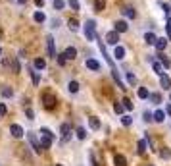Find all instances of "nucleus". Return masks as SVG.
Here are the masks:
<instances>
[{"mask_svg":"<svg viewBox=\"0 0 171 166\" xmlns=\"http://www.w3.org/2000/svg\"><path fill=\"white\" fill-rule=\"evenodd\" d=\"M85 37L88 41L96 39V21L94 19H87V23H85Z\"/></svg>","mask_w":171,"mask_h":166,"instance_id":"obj_1","label":"nucleus"},{"mask_svg":"<svg viewBox=\"0 0 171 166\" xmlns=\"http://www.w3.org/2000/svg\"><path fill=\"white\" fill-rule=\"evenodd\" d=\"M56 103H58V101H56V97L52 95V93H44L42 95V104H44V108H48V110H54L56 108Z\"/></svg>","mask_w":171,"mask_h":166,"instance_id":"obj_2","label":"nucleus"},{"mask_svg":"<svg viewBox=\"0 0 171 166\" xmlns=\"http://www.w3.org/2000/svg\"><path fill=\"white\" fill-rule=\"evenodd\" d=\"M60 133L64 135L62 143H65V141H69V137H71V126L67 124V122H64V124L60 126Z\"/></svg>","mask_w":171,"mask_h":166,"instance_id":"obj_3","label":"nucleus"},{"mask_svg":"<svg viewBox=\"0 0 171 166\" xmlns=\"http://www.w3.org/2000/svg\"><path fill=\"white\" fill-rule=\"evenodd\" d=\"M52 141H54L52 135H48V133H44V131H40V145H42V149H50Z\"/></svg>","mask_w":171,"mask_h":166,"instance_id":"obj_4","label":"nucleus"},{"mask_svg":"<svg viewBox=\"0 0 171 166\" xmlns=\"http://www.w3.org/2000/svg\"><path fill=\"white\" fill-rule=\"evenodd\" d=\"M29 143H31V147L35 149V153H42V145L37 141V137H35V133H31L29 131Z\"/></svg>","mask_w":171,"mask_h":166,"instance_id":"obj_5","label":"nucleus"},{"mask_svg":"<svg viewBox=\"0 0 171 166\" xmlns=\"http://www.w3.org/2000/svg\"><path fill=\"white\" fill-rule=\"evenodd\" d=\"M117 41H119V33L117 31H110L106 35V43H110V45H113V47L117 45Z\"/></svg>","mask_w":171,"mask_h":166,"instance_id":"obj_6","label":"nucleus"},{"mask_svg":"<svg viewBox=\"0 0 171 166\" xmlns=\"http://www.w3.org/2000/svg\"><path fill=\"white\" fill-rule=\"evenodd\" d=\"M10 133H12L16 139H19V137H23V128L17 126V124H12V128H10Z\"/></svg>","mask_w":171,"mask_h":166,"instance_id":"obj_7","label":"nucleus"},{"mask_svg":"<svg viewBox=\"0 0 171 166\" xmlns=\"http://www.w3.org/2000/svg\"><path fill=\"white\" fill-rule=\"evenodd\" d=\"M64 56H65L67 60H75V58H77V48H75V47H67V48L64 50Z\"/></svg>","mask_w":171,"mask_h":166,"instance_id":"obj_8","label":"nucleus"},{"mask_svg":"<svg viewBox=\"0 0 171 166\" xmlns=\"http://www.w3.org/2000/svg\"><path fill=\"white\" fill-rule=\"evenodd\" d=\"M46 47H48V56H56V47H54V37H46Z\"/></svg>","mask_w":171,"mask_h":166,"instance_id":"obj_9","label":"nucleus"},{"mask_svg":"<svg viewBox=\"0 0 171 166\" xmlns=\"http://www.w3.org/2000/svg\"><path fill=\"white\" fill-rule=\"evenodd\" d=\"M159 83H162V89H171V77L162 73L159 75Z\"/></svg>","mask_w":171,"mask_h":166,"instance_id":"obj_10","label":"nucleus"},{"mask_svg":"<svg viewBox=\"0 0 171 166\" xmlns=\"http://www.w3.org/2000/svg\"><path fill=\"white\" fill-rule=\"evenodd\" d=\"M167 43H169V39H167V37L158 39V41H156V48H158V52H164V50H165V47H167Z\"/></svg>","mask_w":171,"mask_h":166,"instance_id":"obj_11","label":"nucleus"},{"mask_svg":"<svg viewBox=\"0 0 171 166\" xmlns=\"http://www.w3.org/2000/svg\"><path fill=\"white\" fill-rule=\"evenodd\" d=\"M85 64H87V68H88V70H94V72L100 70V64H98V60H94V58H88Z\"/></svg>","mask_w":171,"mask_h":166,"instance_id":"obj_12","label":"nucleus"},{"mask_svg":"<svg viewBox=\"0 0 171 166\" xmlns=\"http://www.w3.org/2000/svg\"><path fill=\"white\" fill-rule=\"evenodd\" d=\"M127 29H129L127 21H121V19H119V21H116V31H117V33H125Z\"/></svg>","mask_w":171,"mask_h":166,"instance_id":"obj_13","label":"nucleus"},{"mask_svg":"<svg viewBox=\"0 0 171 166\" xmlns=\"http://www.w3.org/2000/svg\"><path fill=\"white\" fill-rule=\"evenodd\" d=\"M164 120H165V110H156V112H154V122L162 124Z\"/></svg>","mask_w":171,"mask_h":166,"instance_id":"obj_14","label":"nucleus"},{"mask_svg":"<svg viewBox=\"0 0 171 166\" xmlns=\"http://www.w3.org/2000/svg\"><path fill=\"white\" fill-rule=\"evenodd\" d=\"M123 14H125V18H129V19H135L136 18V12H135L131 6H125L123 8Z\"/></svg>","mask_w":171,"mask_h":166,"instance_id":"obj_15","label":"nucleus"},{"mask_svg":"<svg viewBox=\"0 0 171 166\" xmlns=\"http://www.w3.org/2000/svg\"><path fill=\"white\" fill-rule=\"evenodd\" d=\"M156 41H158V37L154 35V33H146L144 35V43L146 45H156Z\"/></svg>","mask_w":171,"mask_h":166,"instance_id":"obj_16","label":"nucleus"},{"mask_svg":"<svg viewBox=\"0 0 171 166\" xmlns=\"http://www.w3.org/2000/svg\"><path fill=\"white\" fill-rule=\"evenodd\" d=\"M158 60L162 62V66H164V68H169V66H171L169 58H165V54H164V52H158Z\"/></svg>","mask_w":171,"mask_h":166,"instance_id":"obj_17","label":"nucleus"},{"mask_svg":"<svg viewBox=\"0 0 171 166\" xmlns=\"http://www.w3.org/2000/svg\"><path fill=\"white\" fill-rule=\"evenodd\" d=\"M152 68H154V72H156L158 75H162V73H164V66H162V62L152 60Z\"/></svg>","mask_w":171,"mask_h":166,"instance_id":"obj_18","label":"nucleus"},{"mask_svg":"<svg viewBox=\"0 0 171 166\" xmlns=\"http://www.w3.org/2000/svg\"><path fill=\"white\" fill-rule=\"evenodd\" d=\"M29 73H31V77H33V85L37 87V85L40 83V75H39V73H37L35 70H33V68H29Z\"/></svg>","mask_w":171,"mask_h":166,"instance_id":"obj_19","label":"nucleus"},{"mask_svg":"<svg viewBox=\"0 0 171 166\" xmlns=\"http://www.w3.org/2000/svg\"><path fill=\"white\" fill-rule=\"evenodd\" d=\"M88 124H90V128H93V129H100V120L94 118V116L88 118Z\"/></svg>","mask_w":171,"mask_h":166,"instance_id":"obj_20","label":"nucleus"},{"mask_svg":"<svg viewBox=\"0 0 171 166\" xmlns=\"http://www.w3.org/2000/svg\"><path fill=\"white\" fill-rule=\"evenodd\" d=\"M116 58H117V60H123V58H125V48L119 47V45H116Z\"/></svg>","mask_w":171,"mask_h":166,"instance_id":"obj_21","label":"nucleus"},{"mask_svg":"<svg viewBox=\"0 0 171 166\" xmlns=\"http://www.w3.org/2000/svg\"><path fill=\"white\" fill-rule=\"evenodd\" d=\"M35 68L37 70H44V68H46V60H44V58H37L35 60Z\"/></svg>","mask_w":171,"mask_h":166,"instance_id":"obj_22","label":"nucleus"},{"mask_svg":"<svg viewBox=\"0 0 171 166\" xmlns=\"http://www.w3.org/2000/svg\"><path fill=\"white\" fill-rule=\"evenodd\" d=\"M148 98H150L152 104H159V103H162V97H159L158 93H150V97H148Z\"/></svg>","mask_w":171,"mask_h":166,"instance_id":"obj_23","label":"nucleus"},{"mask_svg":"<svg viewBox=\"0 0 171 166\" xmlns=\"http://www.w3.org/2000/svg\"><path fill=\"white\" fill-rule=\"evenodd\" d=\"M33 19H35L37 23H44V19H46V16H44L42 12H35V16H33Z\"/></svg>","mask_w":171,"mask_h":166,"instance_id":"obj_24","label":"nucleus"},{"mask_svg":"<svg viewBox=\"0 0 171 166\" xmlns=\"http://www.w3.org/2000/svg\"><path fill=\"white\" fill-rule=\"evenodd\" d=\"M121 124H123V126H131V124H133V118H131L129 114H121Z\"/></svg>","mask_w":171,"mask_h":166,"instance_id":"obj_25","label":"nucleus"},{"mask_svg":"<svg viewBox=\"0 0 171 166\" xmlns=\"http://www.w3.org/2000/svg\"><path fill=\"white\" fill-rule=\"evenodd\" d=\"M94 8L98 10V12H102V10L106 8V0H94Z\"/></svg>","mask_w":171,"mask_h":166,"instance_id":"obj_26","label":"nucleus"},{"mask_svg":"<svg viewBox=\"0 0 171 166\" xmlns=\"http://www.w3.org/2000/svg\"><path fill=\"white\" fill-rule=\"evenodd\" d=\"M146 145H148V143H146V139H140V141H139V145H136V147H139V154H144V151H146Z\"/></svg>","mask_w":171,"mask_h":166,"instance_id":"obj_27","label":"nucleus"},{"mask_svg":"<svg viewBox=\"0 0 171 166\" xmlns=\"http://www.w3.org/2000/svg\"><path fill=\"white\" fill-rule=\"evenodd\" d=\"M116 166H127V160L121 154H116Z\"/></svg>","mask_w":171,"mask_h":166,"instance_id":"obj_28","label":"nucleus"},{"mask_svg":"<svg viewBox=\"0 0 171 166\" xmlns=\"http://www.w3.org/2000/svg\"><path fill=\"white\" fill-rule=\"evenodd\" d=\"M127 81H129V85H136V75L133 73V72H127Z\"/></svg>","mask_w":171,"mask_h":166,"instance_id":"obj_29","label":"nucleus"},{"mask_svg":"<svg viewBox=\"0 0 171 166\" xmlns=\"http://www.w3.org/2000/svg\"><path fill=\"white\" fill-rule=\"evenodd\" d=\"M75 133H77V137H79V139H87V131H85V128H77Z\"/></svg>","mask_w":171,"mask_h":166,"instance_id":"obj_30","label":"nucleus"},{"mask_svg":"<svg viewBox=\"0 0 171 166\" xmlns=\"http://www.w3.org/2000/svg\"><path fill=\"white\" fill-rule=\"evenodd\" d=\"M139 97H140V98H148V97H150V93H148V89L140 87V89H139Z\"/></svg>","mask_w":171,"mask_h":166,"instance_id":"obj_31","label":"nucleus"},{"mask_svg":"<svg viewBox=\"0 0 171 166\" xmlns=\"http://www.w3.org/2000/svg\"><path fill=\"white\" fill-rule=\"evenodd\" d=\"M2 97H14V91L10 87H2Z\"/></svg>","mask_w":171,"mask_h":166,"instance_id":"obj_32","label":"nucleus"},{"mask_svg":"<svg viewBox=\"0 0 171 166\" xmlns=\"http://www.w3.org/2000/svg\"><path fill=\"white\" fill-rule=\"evenodd\" d=\"M64 6H65L64 0H54V8L56 10H64Z\"/></svg>","mask_w":171,"mask_h":166,"instance_id":"obj_33","label":"nucleus"},{"mask_svg":"<svg viewBox=\"0 0 171 166\" xmlns=\"http://www.w3.org/2000/svg\"><path fill=\"white\" fill-rule=\"evenodd\" d=\"M69 91H71V93H77V91H79V83H77V81H71V83H69Z\"/></svg>","mask_w":171,"mask_h":166,"instance_id":"obj_34","label":"nucleus"},{"mask_svg":"<svg viewBox=\"0 0 171 166\" xmlns=\"http://www.w3.org/2000/svg\"><path fill=\"white\" fill-rule=\"evenodd\" d=\"M165 35H167V39L171 41V19H167V25H165Z\"/></svg>","mask_w":171,"mask_h":166,"instance_id":"obj_35","label":"nucleus"},{"mask_svg":"<svg viewBox=\"0 0 171 166\" xmlns=\"http://www.w3.org/2000/svg\"><path fill=\"white\" fill-rule=\"evenodd\" d=\"M69 29H71V31H77V29H79L77 19H69Z\"/></svg>","mask_w":171,"mask_h":166,"instance_id":"obj_36","label":"nucleus"},{"mask_svg":"<svg viewBox=\"0 0 171 166\" xmlns=\"http://www.w3.org/2000/svg\"><path fill=\"white\" fill-rule=\"evenodd\" d=\"M67 2H69V6H71V8L75 10V12H77L79 8H81V6H79V0H67Z\"/></svg>","mask_w":171,"mask_h":166,"instance_id":"obj_37","label":"nucleus"},{"mask_svg":"<svg viewBox=\"0 0 171 166\" xmlns=\"http://www.w3.org/2000/svg\"><path fill=\"white\" fill-rule=\"evenodd\" d=\"M123 108H127V110H133V103L129 101V98H123Z\"/></svg>","mask_w":171,"mask_h":166,"instance_id":"obj_38","label":"nucleus"},{"mask_svg":"<svg viewBox=\"0 0 171 166\" xmlns=\"http://www.w3.org/2000/svg\"><path fill=\"white\" fill-rule=\"evenodd\" d=\"M12 72H14V73L19 72V62H17V60H12Z\"/></svg>","mask_w":171,"mask_h":166,"instance_id":"obj_39","label":"nucleus"},{"mask_svg":"<svg viewBox=\"0 0 171 166\" xmlns=\"http://www.w3.org/2000/svg\"><path fill=\"white\" fill-rule=\"evenodd\" d=\"M113 110H116V112H117V114H121V112H123V104H119V103H116V104H113Z\"/></svg>","mask_w":171,"mask_h":166,"instance_id":"obj_40","label":"nucleus"},{"mask_svg":"<svg viewBox=\"0 0 171 166\" xmlns=\"http://www.w3.org/2000/svg\"><path fill=\"white\" fill-rule=\"evenodd\" d=\"M56 58H58V64H60V66H64V64H65V60H67V58L64 56V52L60 54V56H56Z\"/></svg>","mask_w":171,"mask_h":166,"instance_id":"obj_41","label":"nucleus"},{"mask_svg":"<svg viewBox=\"0 0 171 166\" xmlns=\"http://www.w3.org/2000/svg\"><path fill=\"white\" fill-rule=\"evenodd\" d=\"M154 120V114H150V112H144V122H152Z\"/></svg>","mask_w":171,"mask_h":166,"instance_id":"obj_42","label":"nucleus"},{"mask_svg":"<svg viewBox=\"0 0 171 166\" xmlns=\"http://www.w3.org/2000/svg\"><path fill=\"white\" fill-rule=\"evenodd\" d=\"M162 158H171V151L164 149V151H162Z\"/></svg>","mask_w":171,"mask_h":166,"instance_id":"obj_43","label":"nucleus"},{"mask_svg":"<svg viewBox=\"0 0 171 166\" xmlns=\"http://www.w3.org/2000/svg\"><path fill=\"white\" fill-rule=\"evenodd\" d=\"M25 116H27L29 120H33V116H35V114H33V110H31V108H27V110H25Z\"/></svg>","mask_w":171,"mask_h":166,"instance_id":"obj_44","label":"nucleus"},{"mask_svg":"<svg viewBox=\"0 0 171 166\" xmlns=\"http://www.w3.org/2000/svg\"><path fill=\"white\" fill-rule=\"evenodd\" d=\"M162 8H164V12H165V14H167V16H169V14H171V8H169V6H167V4H162Z\"/></svg>","mask_w":171,"mask_h":166,"instance_id":"obj_45","label":"nucleus"},{"mask_svg":"<svg viewBox=\"0 0 171 166\" xmlns=\"http://www.w3.org/2000/svg\"><path fill=\"white\" fill-rule=\"evenodd\" d=\"M35 4H37V8H42L44 6V0H35Z\"/></svg>","mask_w":171,"mask_h":166,"instance_id":"obj_46","label":"nucleus"},{"mask_svg":"<svg viewBox=\"0 0 171 166\" xmlns=\"http://www.w3.org/2000/svg\"><path fill=\"white\" fill-rule=\"evenodd\" d=\"M4 114H6V106L0 104V116H4Z\"/></svg>","mask_w":171,"mask_h":166,"instance_id":"obj_47","label":"nucleus"},{"mask_svg":"<svg viewBox=\"0 0 171 166\" xmlns=\"http://www.w3.org/2000/svg\"><path fill=\"white\" fill-rule=\"evenodd\" d=\"M165 114H167V116H171V104H167V106H165Z\"/></svg>","mask_w":171,"mask_h":166,"instance_id":"obj_48","label":"nucleus"},{"mask_svg":"<svg viewBox=\"0 0 171 166\" xmlns=\"http://www.w3.org/2000/svg\"><path fill=\"white\" fill-rule=\"evenodd\" d=\"M19 2H21V4H25V0H19Z\"/></svg>","mask_w":171,"mask_h":166,"instance_id":"obj_49","label":"nucleus"},{"mask_svg":"<svg viewBox=\"0 0 171 166\" xmlns=\"http://www.w3.org/2000/svg\"><path fill=\"white\" fill-rule=\"evenodd\" d=\"M0 56H2V50H0Z\"/></svg>","mask_w":171,"mask_h":166,"instance_id":"obj_50","label":"nucleus"},{"mask_svg":"<svg viewBox=\"0 0 171 166\" xmlns=\"http://www.w3.org/2000/svg\"><path fill=\"white\" fill-rule=\"evenodd\" d=\"M58 166H62V164H58Z\"/></svg>","mask_w":171,"mask_h":166,"instance_id":"obj_51","label":"nucleus"},{"mask_svg":"<svg viewBox=\"0 0 171 166\" xmlns=\"http://www.w3.org/2000/svg\"><path fill=\"white\" fill-rule=\"evenodd\" d=\"M169 98H171V95H169Z\"/></svg>","mask_w":171,"mask_h":166,"instance_id":"obj_52","label":"nucleus"}]
</instances>
